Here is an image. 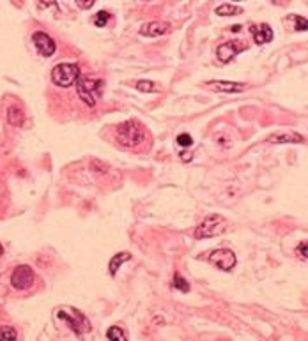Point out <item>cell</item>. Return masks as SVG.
<instances>
[{
	"label": "cell",
	"instance_id": "obj_20",
	"mask_svg": "<svg viewBox=\"0 0 308 341\" xmlns=\"http://www.w3.org/2000/svg\"><path fill=\"white\" fill-rule=\"evenodd\" d=\"M174 288H177V290H181V292H188L190 290V285H188V281L183 278V276L176 274L174 276Z\"/></svg>",
	"mask_w": 308,
	"mask_h": 341
},
{
	"label": "cell",
	"instance_id": "obj_12",
	"mask_svg": "<svg viewBox=\"0 0 308 341\" xmlns=\"http://www.w3.org/2000/svg\"><path fill=\"white\" fill-rule=\"evenodd\" d=\"M170 30V25L165 23V21H151V23H145L142 27L140 34L145 37H158V35H163Z\"/></svg>",
	"mask_w": 308,
	"mask_h": 341
},
{
	"label": "cell",
	"instance_id": "obj_25",
	"mask_svg": "<svg viewBox=\"0 0 308 341\" xmlns=\"http://www.w3.org/2000/svg\"><path fill=\"white\" fill-rule=\"evenodd\" d=\"M94 2H96V0H76V5H78L80 9H90L94 5Z\"/></svg>",
	"mask_w": 308,
	"mask_h": 341
},
{
	"label": "cell",
	"instance_id": "obj_7",
	"mask_svg": "<svg viewBox=\"0 0 308 341\" xmlns=\"http://www.w3.org/2000/svg\"><path fill=\"white\" fill-rule=\"evenodd\" d=\"M209 262L213 265H216V267L220 269V271H230V269L236 267V255L234 251H230V249H216V251H213L209 255Z\"/></svg>",
	"mask_w": 308,
	"mask_h": 341
},
{
	"label": "cell",
	"instance_id": "obj_9",
	"mask_svg": "<svg viewBox=\"0 0 308 341\" xmlns=\"http://www.w3.org/2000/svg\"><path fill=\"white\" fill-rule=\"evenodd\" d=\"M32 41H34L35 48H37V51H39L43 57H51V55L55 53V50H57L55 41L48 34H44V32H35V34L32 35Z\"/></svg>",
	"mask_w": 308,
	"mask_h": 341
},
{
	"label": "cell",
	"instance_id": "obj_10",
	"mask_svg": "<svg viewBox=\"0 0 308 341\" xmlns=\"http://www.w3.org/2000/svg\"><path fill=\"white\" fill-rule=\"evenodd\" d=\"M250 32H252L254 41L257 44H266V43H269V41H273V30H271V27H269L268 23H261L259 27L257 25H252V27H250Z\"/></svg>",
	"mask_w": 308,
	"mask_h": 341
},
{
	"label": "cell",
	"instance_id": "obj_5",
	"mask_svg": "<svg viewBox=\"0 0 308 341\" xmlns=\"http://www.w3.org/2000/svg\"><path fill=\"white\" fill-rule=\"evenodd\" d=\"M57 318L62 320V322H66L67 326L71 327V331H74L76 334L85 333V331L90 327L85 315L78 310H73V308H62V310H59L57 311Z\"/></svg>",
	"mask_w": 308,
	"mask_h": 341
},
{
	"label": "cell",
	"instance_id": "obj_27",
	"mask_svg": "<svg viewBox=\"0 0 308 341\" xmlns=\"http://www.w3.org/2000/svg\"><path fill=\"white\" fill-rule=\"evenodd\" d=\"M181 159H183V161H190V154H184V152H183V154H181Z\"/></svg>",
	"mask_w": 308,
	"mask_h": 341
},
{
	"label": "cell",
	"instance_id": "obj_15",
	"mask_svg": "<svg viewBox=\"0 0 308 341\" xmlns=\"http://www.w3.org/2000/svg\"><path fill=\"white\" fill-rule=\"evenodd\" d=\"M129 258H131V256H129V253H119V255L113 256V258L110 260V274H112V276L117 274L119 267H121L124 262H128Z\"/></svg>",
	"mask_w": 308,
	"mask_h": 341
},
{
	"label": "cell",
	"instance_id": "obj_11",
	"mask_svg": "<svg viewBox=\"0 0 308 341\" xmlns=\"http://www.w3.org/2000/svg\"><path fill=\"white\" fill-rule=\"evenodd\" d=\"M206 87L209 89H215L218 92H243L246 89L245 83H238V82H222V80H213V82H207Z\"/></svg>",
	"mask_w": 308,
	"mask_h": 341
},
{
	"label": "cell",
	"instance_id": "obj_28",
	"mask_svg": "<svg viewBox=\"0 0 308 341\" xmlns=\"http://www.w3.org/2000/svg\"><path fill=\"white\" fill-rule=\"evenodd\" d=\"M2 253H4V248H2V244H0V256H2Z\"/></svg>",
	"mask_w": 308,
	"mask_h": 341
},
{
	"label": "cell",
	"instance_id": "obj_26",
	"mask_svg": "<svg viewBox=\"0 0 308 341\" xmlns=\"http://www.w3.org/2000/svg\"><path fill=\"white\" fill-rule=\"evenodd\" d=\"M298 255H300V258H303V262H307V240H303L298 248Z\"/></svg>",
	"mask_w": 308,
	"mask_h": 341
},
{
	"label": "cell",
	"instance_id": "obj_24",
	"mask_svg": "<svg viewBox=\"0 0 308 341\" xmlns=\"http://www.w3.org/2000/svg\"><path fill=\"white\" fill-rule=\"evenodd\" d=\"M37 5H39V9H48V7L57 9V2L55 0H37Z\"/></svg>",
	"mask_w": 308,
	"mask_h": 341
},
{
	"label": "cell",
	"instance_id": "obj_22",
	"mask_svg": "<svg viewBox=\"0 0 308 341\" xmlns=\"http://www.w3.org/2000/svg\"><path fill=\"white\" fill-rule=\"evenodd\" d=\"M191 144H193V138H191L188 133H181L179 136H177V145L183 149H188L191 147Z\"/></svg>",
	"mask_w": 308,
	"mask_h": 341
},
{
	"label": "cell",
	"instance_id": "obj_6",
	"mask_svg": "<svg viewBox=\"0 0 308 341\" xmlns=\"http://www.w3.org/2000/svg\"><path fill=\"white\" fill-rule=\"evenodd\" d=\"M34 271L28 265H18L11 276V285L16 290H28L34 283Z\"/></svg>",
	"mask_w": 308,
	"mask_h": 341
},
{
	"label": "cell",
	"instance_id": "obj_18",
	"mask_svg": "<svg viewBox=\"0 0 308 341\" xmlns=\"http://www.w3.org/2000/svg\"><path fill=\"white\" fill-rule=\"evenodd\" d=\"M106 338H108L110 341H122V340H126V334L122 333L121 327L113 326V327H110V329H108V333H106Z\"/></svg>",
	"mask_w": 308,
	"mask_h": 341
},
{
	"label": "cell",
	"instance_id": "obj_14",
	"mask_svg": "<svg viewBox=\"0 0 308 341\" xmlns=\"http://www.w3.org/2000/svg\"><path fill=\"white\" fill-rule=\"evenodd\" d=\"M7 120H9V124H11V126L20 128V126H23L25 115H23V112L18 108V106H11V108L7 110Z\"/></svg>",
	"mask_w": 308,
	"mask_h": 341
},
{
	"label": "cell",
	"instance_id": "obj_23",
	"mask_svg": "<svg viewBox=\"0 0 308 341\" xmlns=\"http://www.w3.org/2000/svg\"><path fill=\"white\" fill-rule=\"evenodd\" d=\"M293 19L296 21V25H294V30H298V32H305V30H307V18H305V16L293 14Z\"/></svg>",
	"mask_w": 308,
	"mask_h": 341
},
{
	"label": "cell",
	"instance_id": "obj_3",
	"mask_svg": "<svg viewBox=\"0 0 308 341\" xmlns=\"http://www.w3.org/2000/svg\"><path fill=\"white\" fill-rule=\"evenodd\" d=\"M80 78V67L76 64H59L51 71V82L57 87H73Z\"/></svg>",
	"mask_w": 308,
	"mask_h": 341
},
{
	"label": "cell",
	"instance_id": "obj_4",
	"mask_svg": "<svg viewBox=\"0 0 308 341\" xmlns=\"http://www.w3.org/2000/svg\"><path fill=\"white\" fill-rule=\"evenodd\" d=\"M227 228V221L218 214H211L197 226L195 237L197 239H209V237H216L220 233H223Z\"/></svg>",
	"mask_w": 308,
	"mask_h": 341
},
{
	"label": "cell",
	"instance_id": "obj_1",
	"mask_svg": "<svg viewBox=\"0 0 308 341\" xmlns=\"http://www.w3.org/2000/svg\"><path fill=\"white\" fill-rule=\"evenodd\" d=\"M115 135H117V142L122 147H137L145 138L144 128L137 120H126V122L119 124Z\"/></svg>",
	"mask_w": 308,
	"mask_h": 341
},
{
	"label": "cell",
	"instance_id": "obj_8",
	"mask_svg": "<svg viewBox=\"0 0 308 341\" xmlns=\"http://www.w3.org/2000/svg\"><path fill=\"white\" fill-rule=\"evenodd\" d=\"M243 50H246V43H243V41H230V43L220 44L218 50H216V53H218L220 62L227 64V62H230V60H232L238 53H241Z\"/></svg>",
	"mask_w": 308,
	"mask_h": 341
},
{
	"label": "cell",
	"instance_id": "obj_17",
	"mask_svg": "<svg viewBox=\"0 0 308 341\" xmlns=\"http://www.w3.org/2000/svg\"><path fill=\"white\" fill-rule=\"evenodd\" d=\"M108 19H110V12L99 11V12H96V14H94L92 21H94V25H96L98 28H103L106 23H108Z\"/></svg>",
	"mask_w": 308,
	"mask_h": 341
},
{
	"label": "cell",
	"instance_id": "obj_19",
	"mask_svg": "<svg viewBox=\"0 0 308 341\" xmlns=\"http://www.w3.org/2000/svg\"><path fill=\"white\" fill-rule=\"evenodd\" d=\"M241 9L236 7V5H230V4H223L216 9V14L218 16H230V14H239Z\"/></svg>",
	"mask_w": 308,
	"mask_h": 341
},
{
	"label": "cell",
	"instance_id": "obj_13",
	"mask_svg": "<svg viewBox=\"0 0 308 341\" xmlns=\"http://www.w3.org/2000/svg\"><path fill=\"white\" fill-rule=\"evenodd\" d=\"M271 144H303L305 138L298 133H280L269 138Z\"/></svg>",
	"mask_w": 308,
	"mask_h": 341
},
{
	"label": "cell",
	"instance_id": "obj_21",
	"mask_svg": "<svg viewBox=\"0 0 308 341\" xmlns=\"http://www.w3.org/2000/svg\"><path fill=\"white\" fill-rule=\"evenodd\" d=\"M18 333L12 327H0V340H16Z\"/></svg>",
	"mask_w": 308,
	"mask_h": 341
},
{
	"label": "cell",
	"instance_id": "obj_16",
	"mask_svg": "<svg viewBox=\"0 0 308 341\" xmlns=\"http://www.w3.org/2000/svg\"><path fill=\"white\" fill-rule=\"evenodd\" d=\"M137 89L140 90V92H160L156 83L149 82V80H140V82H137Z\"/></svg>",
	"mask_w": 308,
	"mask_h": 341
},
{
	"label": "cell",
	"instance_id": "obj_2",
	"mask_svg": "<svg viewBox=\"0 0 308 341\" xmlns=\"http://www.w3.org/2000/svg\"><path fill=\"white\" fill-rule=\"evenodd\" d=\"M76 92L78 97L87 106H96L99 97L103 96V80L99 78H78L76 80Z\"/></svg>",
	"mask_w": 308,
	"mask_h": 341
},
{
	"label": "cell",
	"instance_id": "obj_29",
	"mask_svg": "<svg viewBox=\"0 0 308 341\" xmlns=\"http://www.w3.org/2000/svg\"><path fill=\"white\" fill-rule=\"evenodd\" d=\"M232 2H241V0H232Z\"/></svg>",
	"mask_w": 308,
	"mask_h": 341
}]
</instances>
